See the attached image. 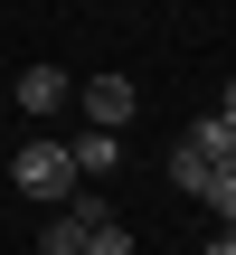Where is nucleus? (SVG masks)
Here are the masks:
<instances>
[{
    "mask_svg": "<svg viewBox=\"0 0 236 255\" xmlns=\"http://www.w3.org/2000/svg\"><path fill=\"white\" fill-rule=\"evenodd\" d=\"M76 180H85V170H76V151H66V142H28V151L9 161V189H28V199H47V208H57V199H76Z\"/></svg>",
    "mask_w": 236,
    "mask_h": 255,
    "instance_id": "1",
    "label": "nucleus"
},
{
    "mask_svg": "<svg viewBox=\"0 0 236 255\" xmlns=\"http://www.w3.org/2000/svg\"><path fill=\"white\" fill-rule=\"evenodd\" d=\"M95 218H114L104 199H57V218H47V237H38V255H85V227Z\"/></svg>",
    "mask_w": 236,
    "mask_h": 255,
    "instance_id": "2",
    "label": "nucleus"
},
{
    "mask_svg": "<svg viewBox=\"0 0 236 255\" xmlns=\"http://www.w3.org/2000/svg\"><path fill=\"white\" fill-rule=\"evenodd\" d=\"M85 123L123 132V123H132V76H85Z\"/></svg>",
    "mask_w": 236,
    "mask_h": 255,
    "instance_id": "3",
    "label": "nucleus"
},
{
    "mask_svg": "<svg viewBox=\"0 0 236 255\" xmlns=\"http://www.w3.org/2000/svg\"><path fill=\"white\" fill-rule=\"evenodd\" d=\"M66 104H76L66 66H28V76H19V114H66Z\"/></svg>",
    "mask_w": 236,
    "mask_h": 255,
    "instance_id": "4",
    "label": "nucleus"
},
{
    "mask_svg": "<svg viewBox=\"0 0 236 255\" xmlns=\"http://www.w3.org/2000/svg\"><path fill=\"white\" fill-rule=\"evenodd\" d=\"M66 151H76V170H85V180H104V170H114V161H123V142H114V132H104V123H85V132H76V142H66Z\"/></svg>",
    "mask_w": 236,
    "mask_h": 255,
    "instance_id": "5",
    "label": "nucleus"
},
{
    "mask_svg": "<svg viewBox=\"0 0 236 255\" xmlns=\"http://www.w3.org/2000/svg\"><path fill=\"white\" fill-rule=\"evenodd\" d=\"M180 142H189V151H199L208 170H218V161H236V123H227V114H208V123H189Z\"/></svg>",
    "mask_w": 236,
    "mask_h": 255,
    "instance_id": "6",
    "label": "nucleus"
},
{
    "mask_svg": "<svg viewBox=\"0 0 236 255\" xmlns=\"http://www.w3.org/2000/svg\"><path fill=\"white\" fill-rule=\"evenodd\" d=\"M199 199H208V208H218V218H236V161H218V170H208V180H199Z\"/></svg>",
    "mask_w": 236,
    "mask_h": 255,
    "instance_id": "7",
    "label": "nucleus"
},
{
    "mask_svg": "<svg viewBox=\"0 0 236 255\" xmlns=\"http://www.w3.org/2000/svg\"><path fill=\"white\" fill-rule=\"evenodd\" d=\"M85 255H132V237H123L114 218H95V227H85Z\"/></svg>",
    "mask_w": 236,
    "mask_h": 255,
    "instance_id": "8",
    "label": "nucleus"
},
{
    "mask_svg": "<svg viewBox=\"0 0 236 255\" xmlns=\"http://www.w3.org/2000/svg\"><path fill=\"white\" fill-rule=\"evenodd\" d=\"M170 180H180V189H199V180H208V161H199L189 142H170Z\"/></svg>",
    "mask_w": 236,
    "mask_h": 255,
    "instance_id": "9",
    "label": "nucleus"
},
{
    "mask_svg": "<svg viewBox=\"0 0 236 255\" xmlns=\"http://www.w3.org/2000/svg\"><path fill=\"white\" fill-rule=\"evenodd\" d=\"M208 255H236V218H227V227H218V237H208Z\"/></svg>",
    "mask_w": 236,
    "mask_h": 255,
    "instance_id": "10",
    "label": "nucleus"
},
{
    "mask_svg": "<svg viewBox=\"0 0 236 255\" xmlns=\"http://www.w3.org/2000/svg\"><path fill=\"white\" fill-rule=\"evenodd\" d=\"M227 123H236V85H227Z\"/></svg>",
    "mask_w": 236,
    "mask_h": 255,
    "instance_id": "11",
    "label": "nucleus"
}]
</instances>
